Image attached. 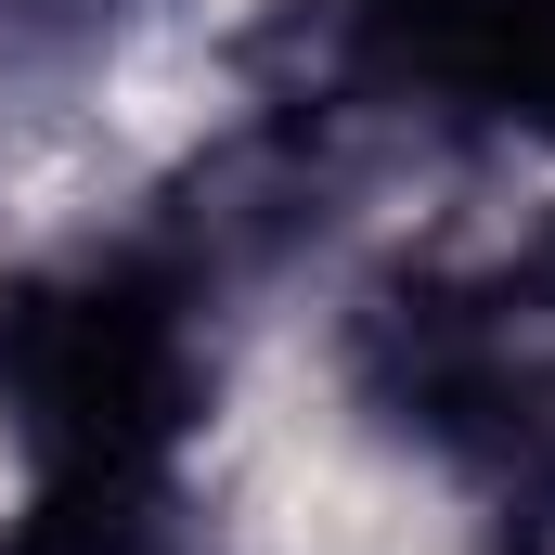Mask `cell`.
<instances>
[{
	"label": "cell",
	"mask_w": 555,
	"mask_h": 555,
	"mask_svg": "<svg viewBox=\"0 0 555 555\" xmlns=\"http://www.w3.org/2000/svg\"><path fill=\"white\" fill-rule=\"evenodd\" d=\"M336 362L491 555H555V220L388 259L349 297Z\"/></svg>",
	"instance_id": "7a4b0ae2"
},
{
	"label": "cell",
	"mask_w": 555,
	"mask_h": 555,
	"mask_svg": "<svg viewBox=\"0 0 555 555\" xmlns=\"http://www.w3.org/2000/svg\"><path fill=\"white\" fill-rule=\"evenodd\" d=\"M259 284L168 181L142 220L0 284V439L26 478H181L220 414V323Z\"/></svg>",
	"instance_id": "6da1fadb"
},
{
	"label": "cell",
	"mask_w": 555,
	"mask_h": 555,
	"mask_svg": "<svg viewBox=\"0 0 555 555\" xmlns=\"http://www.w3.org/2000/svg\"><path fill=\"white\" fill-rule=\"evenodd\" d=\"M130 13L142 0H0V104L91 78V65L130 39Z\"/></svg>",
	"instance_id": "5b68a950"
},
{
	"label": "cell",
	"mask_w": 555,
	"mask_h": 555,
	"mask_svg": "<svg viewBox=\"0 0 555 555\" xmlns=\"http://www.w3.org/2000/svg\"><path fill=\"white\" fill-rule=\"evenodd\" d=\"M0 555H220L181 478H26Z\"/></svg>",
	"instance_id": "277c9868"
},
{
	"label": "cell",
	"mask_w": 555,
	"mask_h": 555,
	"mask_svg": "<svg viewBox=\"0 0 555 555\" xmlns=\"http://www.w3.org/2000/svg\"><path fill=\"white\" fill-rule=\"evenodd\" d=\"M297 104L414 130H555V0H297Z\"/></svg>",
	"instance_id": "3957f363"
}]
</instances>
